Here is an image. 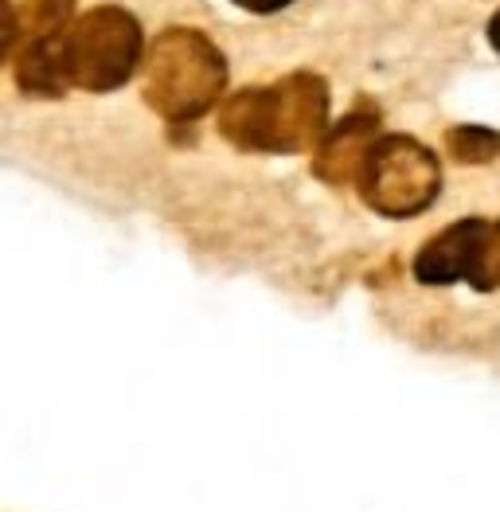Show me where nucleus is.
Segmentation results:
<instances>
[{
  "instance_id": "1",
  "label": "nucleus",
  "mask_w": 500,
  "mask_h": 512,
  "mask_svg": "<svg viewBox=\"0 0 500 512\" xmlns=\"http://www.w3.org/2000/svg\"><path fill=\"white\" fill-rule=\"evenodd\" d=\"M219 133L250 153H301L329 133V86L317 75H290L250 86L219 106Z\"/></svg>"
},
{
  "instance_id": "2",
  "label": "nucleus",
  "mask_w": 500,
  "mask_h": 512,
  "mask_svg": "<svg viewBox=\"0 0 500 512\" xmlns=\"http://www.w3.org/2000/svg\"><path fill=\"white\" fill-rule=\"evenodd\" d=\"M223 86L227 63L219 47L192 28H168L145 51V102L165 122H196L211 114Z\"/></svg>"
},
{
  "instance_id": "3",
  "label": "nucleus",
  "mask_w": 500,
  "mask_h": 512,
  "mask_svg": "<svg viewBox=\"0 0 500 512\" xmlns=\"http://www.w3.org/2000/svg\"><path fill=\"white\" fill-rule=\"evenodd\" d=\"M141 24L114 4L90 8L75 16L67 40H63V63H67V83L79 90H118L141 63Z\"/></svg>"
},
{
  "instance_id": "4",
  "label": "nucleus",
  "mask_w": 500,
  "mask_h": 512,
  "mask_svg": "<svg viewBox=\"0 0 500 512\" xmlns=\"http://www.w3.org/2000/svg\"><path fill=\"white\" fill-rule=\"evenodd\" d=\"M356 184L368 208L391 219H407L434 204L442 188V169L438 157L415 137H379L368 161L360 165Z\"/></svg>"
},
{
  "instance_id": "5",
  "label": "nucleus",
  "mask_w": 500,
  "mask_h": 512,
  "mask_svg": "<svg viewBox=\"0 0 500 512\" xmlns=\"http://www.w3.org/2000/svg\"><path fill=\"white\" fill-rule=\"evenodd\" d=\"M493 223L485 219H461L454 227H446L442 235H434L415 258V278L426 286H450V282H469L481 247H485V235H489Z\"/></svg>"
},
{
  "instance_id": "6",
  "label": "nucleus",
  "mask_w": 500,
  "mask_h": 512,
  "mask_svg": "<svg viewBox=\"0 0 500 512\" xmlns=\"http://www.w3.org/2000/svg\"><path fill=\"white\" fill-rule=\"evenodd\" d=\"M379 110L372 102H360L344 122L325 133V141L317 145V157H313V169L321 180L329 184H344L352 176H360V165L368 161L372 145L379 141Z\"/></svg>"
},
{
  "instance_id": "7",
  "label": "nucleus",
  "mask_w": 500,
  "mask_h": 512,
  "mask_svg": "<svg viewBox=\"0 0 500 512\" xmlns=\"http://www.w3.org/2000/svg\"><path fill=\"white\" fill-rule=\"evenodd\" d=\"M63 40L67 36H47V40H20L16 47V83L28 98H59L67 94V63H63Z\"/></svg>"
},
{
  "instance_id": "8",
  "label": "nucleus",
  "mask_w": 500,
  "mask_h": 512,
  "mask_svg": "<svg viewBox=\"0 0 500 512\" xmlns=\"http://www.w3.org/2000/svg\"><path fill=\"white\" fill-rule=\"evenodd\" d=\"M75 24V0H24L20 8V40L67 36Z\"/></svg>"
},
{
  "instance_id": "9",
  "label": "nucleus",
  "mask_w": 500,
  "mask_h": 512,
  "mask_svg": "<svg viewBox=\"0 0 500 512\" xmlns=\"http://www.w3.org/2000/svg\"><path fill=\"white\" fill-rule=\"evenodd\" d=\"M446 145L461 165H485L500 153V133L485 126H458L446 133Z\"/></svg>"
},
{
  "instance_id": "10",
  "label": "nucleus",
  "mask_w": 500,
  "mask_h": 512,
  "mask_svg": "<svg viewBox=\"0 0 500 512\" xmlns=\"http://www.w3.org/2000/svg\"><path fill=\"white\" fill-rule=\"evenodd\" d=\"M469 286L473 290H497L500 286V223H493L485 235V247H481L473 274H469Z\"/></svg>"
},
{
  "instance_id": "11",
  "label": "nucleus",
  "mask_w": 500,
  "mask_h": 512,
  "mask_svg": "<svg viewBox=\"0 0 500 512\" xmlns=\"http://www.w3.org/2000/svg\"><path fill=\"white\" fill-rule=\"evenodd\" d=\"M20 47V12L12 0H0V63Z\"/></svg>"
},
{
  "instance_id": "12",
  "label": "nucleus",
  "mask_w": 500,
  "mask_h": 512,
  "mask_svg": "<svg viewBox=\"0 0 500 512\" xmlns=\"http://www.w3.org/2000/svg\"><path fill=\"white\" fill-rule=\"evenodd\" d=\"M239 8H247V12H278V8H286L293 0H235Z\"/></svg>"
},
{
  "instance_id": "13",
  "label": "nucleus",
  "mask_w": 500,
  "mask_h": 512,
  "mask_svg": "<svg viewBox=\"0 0 500 512\" xmlns=\"http://www.w3.org/2000/svg\"><path fill=\"white\" fill-rule=\"evenodd\" d=\"M489 40H493V47L500 51V12L493 16V20H489Z\"/></svg>"
}]
</instances>
